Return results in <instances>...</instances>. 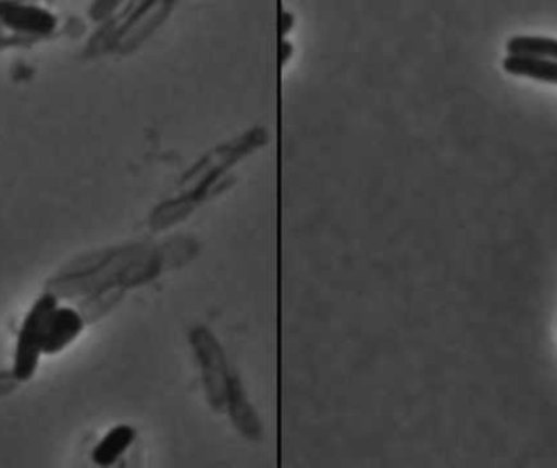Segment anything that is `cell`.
Listing matches in <instances>:
<instances>
[{
    "instance_id": "cell-6",
    "label": "cell",
    "mask_w": 557,
    "mask_h": 468,
    "mask_svg": "<svg viewBox=\"0 0 557 468\" xmlns=\"http://www.w3.org/2000/svg\"><path fill=\"white\" fill-rule=\"evenodd\" d=\"M507 52L513 55H533L557 61V39L545 36H516L507 42Z\"/></svg>"
},
{
    "instance_id": "cell-3",
    "label": "cell",
    "mask_w": 557,
    "mask_h": 468,
    "mask_svg": "<svg viewBox=\"0 0 557 468\" xmlns=\"http://www.w3.org/2000/svg\"><path fill=\"white\" fill-rule=\"evenodd\" d=\"M84 330V320L77 311L71 307H55L54 313L49 319L48 330H46L45 346L42 353L45 355H55L67 349Z\"/></svg>"
},
{
    "instance_id": "cell-7",
    "label": "cell",
    "mask_w": 557,
    "mask_h": 468,
    "mask_svg": "<svg viewBox=\"0 0 557 468\" xmlns=\"http://www.w3.org/2000/svg\"><path fill=\"white\" fill-rule=\"evenodd\" d=\"M295 18L287 10H282L281 26H282V38L288 35L294 29Z\"/></svg>"
},
{
    "instance_id": "cell-4",
    "label": "cell",
    "mask_w": 557,
    "mask_h": 468,
    "mask_svg": "<svg viewBox=\"0 0 557 468\" xmlns=\"http://www.w3.org/2000/svg\"><path fill=\"white\" fill-rule=\"evenodd\" d=\"M503 65L507 74L557 85V61L552 59L509 54Z\"/></svg>"
},
{
    "instance_id": "cell-5",
    "label": "cell",
    "mask_w": 557,
    "mask_h": 468,
    "mask_svg": "<svg viewBox=\"0 0 557 468\" xmlns=\"http://www.w3.org/2000/svg\"><path fill=\"white\" fill-rule=\"evenodd\" d=\"M134 440H136V431H134L133 428L126 427V425L113 428V430L103 438V441L95 447L94 454H91L95 464L101 467H108L116 463V460L129 450Z\"/></svg>"
},
{
    "instance_id": "cell-1",
    "label": "cell",
    "mask_w": 557,
    "mask_h": 468,
    "mask_svg": "<svg viewBox=\"0 0 557 468\" xmlns=\"http://www.w3.org/2000/svg\"><path fill=\"white\" fill-rule=\"evenodd\" d=\"M69 28L51 0H0V54L32 51Z\"/></svg>"
},
{
    "instance_id": "cell-2",
    "label": "cell",
    "mask_w": 557,
    "mask_h": 468,
    "mask_svg": "<svg viewBox=\"0 0 557 468\" xmlns=\"http://www.w3.org/2000/svg\"><path fill=\"white\" fill-rule=\"evenodd\" d=\"M55 307H58V300L52 294H45L29 309L16 342L15 366H13V378L16 381H28L35 376L39 356L42 355L49 319Z\"/></svg>"
},
{
    "instance_id": "cell-8",
    "label": "cell",
    "mask_w": 557,
    "mask_h": 468,
    "mask_svg": "<svg viewBox=\"0 0 557 468\" xmlns=\"http://www.w3.org/2000/svg\"><path fill=\"white\" fill-rule=\"evenodd\" d=\"M294 55V46L292 42H288L287 39L282 38L281 42V64L287 65L288 59Z\"/></svg>"
}]
</instances>
